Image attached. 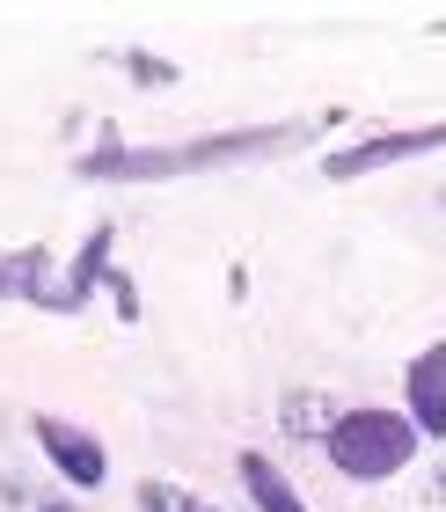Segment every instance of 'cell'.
I'll list each match as a JSON object with an SVG mask.
<instances>
[{
    "mask_svg": "<svg viewBox=\"0 0 446 512\" xmlns=\"http://www.w3.org/2000/svg\"><path fill=\"white\" fill-rule=\"evenodd\" d=\"M300 139V125H256V132H220V139H183V147H103L81 161L88 183H169V176H205V169H242L271 161Z\"/></svg>",
    "mask_w": 446,
    "mask_h": 512,
    "instance_id": "obj_1",
    "label": "cell"
},
{
    "mask_svg": "<svg viewBox=\"0 0 446 512\" xmlns=\"http://www.w3.org/2000/svg\"><path fill=\"white\" fill-rule=\"evenodd\" d=\"M322 447H330V461L351 483H381V476H395L417 454V425L395 417V410H344Z\"/></svg>",
    "mask_w": 446,
    "mask_h": 512,
    "instance_id": "obj_2",
    "label": "cell"
},
{
    "mask_svg": "<svg viewBox=\"0 0 446 512\" xmlns=\"http://www.w3.org/2000/svg\"><path fill=\"white\" fill-rule=\"evenodd\" d=\"M439 147H446V125L373 132V139H359V147L330 154V161H322V176H330V183H359V176H373V169H388V161H410V154H439Z\"/></svg>",
    "mask_w": 446,
    "mask_h": 512,
    "instance_id": "obj_3",
    "label": "cell"
},
{
    "mask_svg": "<svg viewBox=\"0 0 446 512\" xmlns=\"http://www.w3.org/2000/svg\"><path fill=\"white\" fill-rule=\"evenodd\" d=\"M30 432H37L44 461H52V469H59L66 483H88V491L103 483V469H110V461H103V439H88L81 425H66V417H37Z\"/></svg>",
    "mask_w": 446,
    "mask_h": 512,
    "instance_id": "obj_4",
    "label": "cell"
},
{
    "mask_svg": "<svg viewBox=\"0 0 446 512\" xmlns=\"http://www.w3.org/2000/svg\"><path fill=\"white\" fill-rule=\"evenodd\" d=\"M403 388H410V425L446 439V344H432V352L410 359V381Z\"/></svg>",
    "mask_w": 446,
    "mask_h": 512,
    "instance_id": "obj_5",
    "label": "cell"
},
{
    "mask_svg": "<svg viewBox=\"0 0 446 512\" xmlns=\"http://www.w3.org/2000/svg\"><path fill=\"white\" fill-rule=\"evenodd\" d=\"M234 469H242V491H249L256 505H264V512H308V505H300V491L286 483V469H278V461H264V454H242Z\"/></svg>",
    "mask_w": 446,
    "mask_h": 512,
    "instance_id": "obj_6",
    "label": "cell"
},
{
    "mask_svg": "<svg viewBox=\"0 0 446 512\" xmlns=\"http://www.w3.org/2000/svg\"><path fill=\"white\" fill-rule=\"evenodd\" d=\"M183 512H213V505H183Z\"/></svg>",
    "mask_w": 446,
    "mask_h": 512,
    "instance_id": "obj_7",
    "label": "cell"
}]
</instances>
